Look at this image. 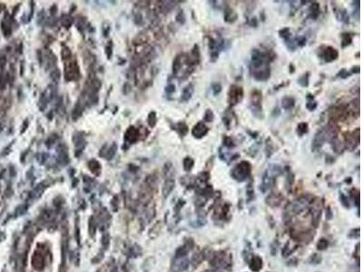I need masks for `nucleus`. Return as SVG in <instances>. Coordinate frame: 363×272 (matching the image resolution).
<instances>
[{
  "instance_id": "obj_1",
  "label": "nucleus",
  "mask_w": 363,
  "mask_h": 272,
  "mask_svg": "<svg viewBox=\"0 0 363 272\" xmlns=\"http://www.w3.org/2000/svg\"><path fill=\"white\" fill-rule=\"evenodd\" d=\"M269 56L262 53L258 49L253 50L252 62H251V73L255 80L257 81H266L270 77V65H269Z\"/></svg>"
},
{
  "instance_id": "obj_2",
  "label": "nucleus",
  "mask_w": 363,
  "mask_h": 272,
  "mask_svg": "<svg viewBox=\"0 0 363 272\" xmlns=\"http://www.w3.org/2000/svg\"><path fill=\"white\" fill-rule=\"evenodd\" d=\"M252 167L249 162L243 161L242 163H238L232 170H231V176L234 180L242 182L246 181L250 176Z\"/></svg>"
},
{
  "instance_id": "obj_3",
  "label": "nucleus",
  "mask_w": 363,
  "mask_h": 272,
  "mask_svg": "<svg viewBox=\"0 0 363 272\" xmlns=\"http://www.w3.org/2000/svg\"><path fill=\"white\" fill-rule=\"evenodd\" d=\"M262 94L259 90H253L251 95L250 108L256 117H261V115L262 114Z\"/></svg>"
},
{
  "instance_id": "obj_4",
  "label": "nucleus",
  "mask_w": 363,
  "mask_h": 272,
  "mask_svg": "<svg viewBox=\"0 0 363 272\" xmlns=\"http://www.w3.org/2000/svg\"><path fill=\"white\" fill-rule=\"evenodd\" d=\"M80 72L76 61H69L65 64V81H74L79 78Z\"/></svg>"
},
{
  "instance_id": "obj_5",
  "label": "nucleus",
  "mask_w": 363,
  "mask_h": 272,
  "mask_svg": "<svg viewBox=\"0 0 363 272\" xmlns=\"http://www.w3.org/2000/svg\"><path fill=\"white\" fill-rule=\"evenodd\" d=\"M308 205H309V201L306 198H301L299 200L297 199L296 201L291 202L290 206H288V208L286 210V212H287L286 214L289 216L294 215V214H299L302 211H304Z\"/></svg>"
},
{
  "instance_id": "obj_6",
  "label": "nucleus",
  "mask_w": 363,
  "mask_h": 272,
  "mask_svg": "<svg viewBox=\"0 0 363 272\" xmlns=\"http://www.w3.org/2000/svg\"><path fill=\"white\" fill-rule=\"evenodd\" d=\"M243 97V90L242 87L237 86V85H232L231 86L228 94V103L230 105H235L239 104L242 101Z\"/></svg>"
},
{
  "instance_id": "obj_7",
  "label": "nucleus",
  "mask_w": 363,
  "mask_h": 272,
  "mask_svg": "<svg viewBox=\"0 0 363 272\" xmlns=\"http://www.w3.org/2000/svg\"><path fill=\"white\" fill-rule=\"evenodd\" d=\"M57 152V162L61 165L65 166L69 163V156H68V150L67 146L65 143H61L56 148Z\"/></svg>"
},
{
  "instance_id": "obj_8",
  "label": "nucleus",
  "mask_w": 363,
  "mask_h": 272,
  "mask_svg": "<svg viewBox=\"0 0 363 272\" xmlns=\"http://www.w3.org/2000/svg\"><path fill=\"white\" fill-rule=\"evenodd\" d=\"M320 57L324 60L326 63H331L332 61L336 60L339 56L338 51L332 47H326L320 52Z\"/></svg>"
},
{
  "instance_id": "obj_9",
  "label": "nucleus",
  "mask_w": 363,
  "mask_h": 272,
  "mask_svg": "<svg viewBox=\"0 0 363 272\" xmlns=\"http://www.w3.org/2000/svg\"><path fill=\"white\" fill-rule=\"evenodd\" d=\"M209 132V128L202 122L195 124L192 130V134L196 139H202L204 136H205L207 132Z\"/></svg>"
},
{
  "instance_id": "obj_10",
  "label": "nucleus",
  "mask_w": 363,
  "mask_h": 272,
  "mask_svg": "<svg viewBox=\"0 0 363 272\" xmlns=\"http://www.w3.org/2000/svg\"><path fill=\"white\" fill-rule=\"evenodd\" d=\"M139 137H140V132H139L138 129H136L134 126H130L125 132L124 141L133 143V142H136L138 141Z\"/></svg>"
},
{
  "instance_id": "obj_11",
  "label": "nucleus",
  "mask_w": 363,
  "mask_h": 272,
  "mask_svg": "<svg viewBox=\"0 0 363 272\" xmlns=\"http://www.w3.org/2000/svg\"><path fill=\"white\" fill-rule=\"evenodd\" d=\"M32 265L34 267V269L36 270H42L45 267V258L43 256V254L36 250L35 252V254L33 255V259H32Z\"/></svg>"
},
{
  "instance_id": "obj_12",
  "label": "nucleus",
  "mask_w": 363,
  "mask_h": 272,
  "mask_svg": "<svg viewBox=\"0 0 363 272\" xmlns=\"http://www.w3.org/2000/svg\"><path fill=\"white\" fill-rule=\"evenodd\" d=\"M359 142H360V130L357 132V134L355 131L352 134H349L346 138L347 147L350 148V150L355 149V147L359 144Z\"/></svg>"
},
{
  "instance_id": "obj_13",
  "label": "nucleus",
  "mask_w": 363,
  "mask_h": 272,
  "mask_svg": "<svg viewBox=\"0 0 363 272\" xmlns=\"http://www.w3.org/2000/svg\"><path fill=\"white\" fill-rule=\"evenodd\" d=\"M175 187V181L173 178H167L164 181L163 187V195L164 198H167Z\"/></svg>"
},
{
  "instance_id": "obj_14",
  "label": "nucleus",
  "mask_w": 363,
  "mask_h": 272,
  "mask_svg": "<svg viewBox=\"0 0 363 272\" xmlns=\"http://www.w3.org/2000/svg\"><path fill=\"white\" fill-rule=\"evenodd\" d=\"M84 105H85V103H83V102H82V99L79 98L78 102L76 103V105H75V106H74V110H73L72 112V118L74 121H76L77 119L82 115L83 111H84V108H85Z\"/></svg>"
},
{
  "instance_id": "obj_15",
  "label": "nucleus",
  "mask_w": 363,
  "mask_h": 272,
  "mask_svg": "<svg viewBox=\"0 0 363 272\" xmlns=\"http://www.w3.org/2000/svg\"><path fill=\"white\" fill-rule=\"evenodd\" d=\"M189 266V260L185 257L177 259V262L173 265V270L176 272H182L185 270Z\"/></svg>"
},
{
  "instance_id": "obj_16",
  "label": "nucleus",
  "mask_w": 363,
  "mask_h": 272,
  "mask_svg": "<svg viewBox=\"0 0 363 272\" xmlns=\"http://www.w3.org/2000/svg\"><path fill=\"white\" fill-rule=\"evenodd\" d=\"M237 20V14L231 7H227L224 10V21L227 23H233Z\"/></svg>"
},
{
  "instance_id": "obj_17",
  "label": "nucleus",
  "mask_w": 363,
  "mask_h": 272,
  "mask_svg": "<svg viewBox=\"0 0 363 272\" xmlns=\"http://www.w3.org/2000/svg\"><path fill=\"white\" fill-rule=\"evenodd\" d=\"M250 268L253 271L258 272L262 268V260L260 257L254 256L250 262Z\"/></svg>"
},
{
  "instance_id": "obj_18",
  "label": "nucleus",
  "mask_w": 363,
  "mask_h": 272,
  "mask_svg": "<svg viewBox=\"0 0 363 272\" xmlns=\"http://www.w3.org/2000/svg\"><path fill=\"white\" fill-rule=\"evenodd\" d=\"M267 204H269L270 206L271 207H276L279 206L281 202V198L279 194H275V193H271L270 194L268 197H267L266 200Z\"/></svg>"
},
{
  "instance_id": "obj_19",
  "label": "nucleus",
  "mask_w": 363,
  "mask_h": 272,
  "mask_svg": "<svg viewBox=\"0 0 363 272\" xmlns=\"http://www.w3.org/2000/svg\"><path fill=\"white\" fill-rule=\"evenodd\" d=\"M193 94H194V86H193V84L187 85V86L183 89V91H182V93L181 95L182 101V102H187V101H189V100L192 98Z\"/></svg>"
},
{
  "instance_id": "obj_20",
  "label": "nucleus",
  "mask_w": 363,
  "mask_h": 272,
  "mask_svg": "<svg viewBox=\"0 0 363 272\" xmlns=\"http://www.w3.org/2000/svg\"><path fill=\"white\" fill-rule=\"evenodd\" d=\"M182 62H183V55L177 56L173 60V73L174 75H176L180 71L182 65Z\"/></svg>"
},
{
  "instance_id": "obj_21",
  "label": "nucleus",
  "mask_w": 363,
  "mask_h": 272,
  "mask_svg": "<svg viewBox=\"0 0 363 272\" xmlns=\"http://www.w3.org/2000/svg\"><path fill=\"white\" fill-rule=\"evenodd\" d=\"M335 12H336V17H337V19L339 21L344 23V24H349L350 23V16H349L348 13H347V11L345 9L339 8L338 11H335Z\"/></svg>"
},
{
  "instance_id": "obj_22",
  "label": "nucleus",
  "mask_w": 363,
  "mask_h": 272,
  "mask_svg": "<svg viewBox=\"0 0 363 272\" xmlns=\"http://www.w3.org/2000/svg\"><path fill=\"white\" fill-rule=\"evenodd\" d=\"M295 105V100L294 98L290 96H285L281 100V107L284 110H290Z\"/></svg>"
},
{
  "instance_id": "obj_23",
  "label": "nucleus",
  "mask_w": 363,
  "mask_h": 272,
  "mask_svg": "<svg viewBox=\"0 0 363 272\" xmlns=\"http://www.w3.org/2000/svg\"><path fill=\"white\" fill-rule=\"evenodd\" d=\"M88 168L95 175H99L100 174L101 165H100V163L97 162L96 160H91L88 163Z\"/></svg>"
},
{
  "instance_id": "obj_24",
  "label": "nucleus",
  "mask_w": 363,
  "mask_h": 272,
  "mask_svg": "<svg viewBox=\"0 0 363 272\" xmlns=\"http://www.w3.org/2000/svg\"><path fill=\"white\" fill-rule=\"evenodd\" d=\"M310 16L311 17V19H317V17L319 16L320 15V6L318 3H312L311 6L310 7Z\"/></svg>"
},
{
  "instance_id": "obj_25",
  "label": "nucleus",
  "mask_w": 363,
  "mask_h": 272,
  "mask_svg": "<svg viewBox=\"0 0 363 272\" xmlns=\"http://www.w3.org/2000/svg\"><path fill=\"white\" fill-rule=\"evenodd\" d=\"M147 42V36L145 35V33L141 32L140 34H138L137 36L133 38V45L135 46H141V45H144Z\"/></svg>"
},
{
  "instance_id": "obj_26",
  "label": "nucleus",
  "mask_w": 363,
  "mask_h": 272,
  "mask_svg": "<svg viewBox=\"0 0 363 272\" xmlns=\"http://www.w3.org/2000/svg\"><path fill=\"white\" fill-rule=\"evenodd\" d=\"M117 149H118L117 144H116L115 142H114V143L111 145V147H109L108 150H107V153H106V155H105L106 160H108V161L112 160V159L114 157V155L116 154Z\"/></svg>"
},
{
  "instance_id": "obj_27",
  "label": "nucleus",
  "mask_w": 363,
  "mask_h": 272,
  "mask_svg": "<svg viewBox=\"0 0 363 272\" xmlns=\"http://www.w3.org/2000/svg\"><path fill=\"white\" fill-rule=\"evenodd\" d=\"M61 22L63 26H65V28H69L74 23V18L69 15H63L61 18Z\"/></svg>"
},
{
  "instance_id": "obj_28",
  "label": "nucleus",
  "mask_w": 363,
  "mask_h": 272,
  "mask_svg": "<svg viewBox=\"0 0 363 272\" xmlns=\"http://www.w3.org/2000/svg\"><path fill=\"white\" fill-rule=\"evenodd\" d=\"M194 166V159L191 157H185L183 160V169L185 172H190Z\"/></svg>"
},
{
  "instance_id": "obj_29",
  "label": "nucleus",
  "mask_w": 363,
  "mask_h": 272,
  "mask_svg": "<svg viewBox=\"0 0 363 272\" xmlns=\"http://www.w3.org/2000/svg\"><path fill=\"white\" fill-rule=\"evenodd\" d=\"M147 123L150 125V127L155 126V124L157 123V115H156L155 112H154V111L150 112V114H148V117H147Z\"/></svg>"
},
{
  "instance_id": "obj_30",
  "label": "nucleus",
  "mask_w": 363,
  "mask_h": 272,
  "mask_svg": "<svg viewBox=\"0 0 363 272\" xmlns=\"http://www.w3.org/2000/svg\"><path fill=\"white\" fill-rule=\"evenodd\" d=\"M341 37H342V40H341V47H346L351 45V42H352V37L350 34L344 33L341 35Z\"/></svg>"
},
{
  "instance_id": "obj_31",
  "label": "nucleus",
  "mask_w": 363,
  "mask_h": 272,
  "mask_svg": "<svg viewBox=\"0 0 363 272\" xmlns=\"http://www.w3.org/2000/svg\"><path fill=\"white\" fill-rule=\"evenodd\" d=\"M176 131L178 132V133L180 135L184 136L188 132V127H187V125L184 123H179L176 124Z\"/></svg>"
},
{
  "instance_id": "obj_32",
  "label": "nucleus",
  "mask_w": 363,
  "mask_h": 272,
  "mask_svg": "<svg viewBox=\"0 0 363 272\" xmlns=\"http://www.w3.org/2000/svg\"><path fill=\"white\" fill-rule=\"evenodd\" d=\"M61 56H62V59L64 61H67L71 58L72 56V52L69 48L67 47H64L62 48V51H61Z\"/></svg>"
},
{
  "instance_id": "obj_33",
  "label": "nucleus",
  "mask_w": 363,
  "mask_h": 272,
  "mask_svg": "<svg viewBox=\"0 0 363 272\" xmlns=\"http://www.w3.org/2000/svg\"><path fill=\"white\" fill-rule=\"evenodd\" d=\"M308 123H299L298 127H297V133L300 135V136H302L305 133L308 132Z\"/></svg>"
},
{
  "instance_id": "obj_34",
  "label": "nucleus",
  "mask_w": 363,
  "mask_h": 272,
  "mask_svg": "<svg viewBox=\"0 0 363 272\" xmlns=\"http://www.w3.org/2000/svg\"><path fill=\"white\" fill-rule=\"evenodd\" d=\"M279 35H280V36L282 39H284L286 42H288V41L290 40V29H289V28H287V27H285V28H283V29L280 30V32H279Z\"/></svg>"
},
{
  "instance_id": "obj_35",
  "label": "nucleus",
  "mask_w": 363,
  "mask_h": 272,
  "mask_svg": "<svg viewBox=\"0 0 363 272\" xmlns=\"http://www.w3.org/2000/svg\"><path fill=\"white\" fill-rule=\"evenodd\" d=\"M48 99L47 98V96L45 95V94L43 93L41 96H40V100H39V107H40V110L41 111H45V109L47 108V105L48 104Z\"/></svg>"
},
{
  "instance_id": "obj_36",
  "label": "nucleus",
  "mask_w": 363,
  "mask_h": 272,
  "mask_svg": "<svg viewBox=\"0 0 363 272\" xmlns=\"http://www.w3.org/2000/svg\"><path fill=\"white\" fill-rule=\"evenodd\" d=\"M57 138H58V136H57L56 133H52L48 138H47V142H46V146H47V148H51V147L55 144V142H56Z\"/></svg>"
},
{
  "instance_id": "obj_37",
  "label": "nucleus",
  "mask_w": 363,
  "mask_h": 272,
  "mask_svg": "<svg viewBox=\"0 0 363 272\" xmlns=\"http://www.w3.org/2000/svg\"><path fill=\"white\" fill-rule=\"evenodd\" d=\"M50 76H51V79L55 82V83H56V82H58L59 80H60L61 78V72L60 70L58 69V68H55L53 71H52V73H51V74H50Z\"/></svg>"
},
{
  "instance_id": "obj_38",
  "label": "nucleus",
  "mask_w": 363,
  "mask_h": 272,
  "mask_svg": "<svg viewBox=\"0 0 363 272\" xmlns=\"http://www.w3.org/2000/svg\"><path fill=\"white\" fill-rule=\"evenodd\" d=\"M223 145L226 147V148H233L235 146V143L233 142V140L228 137V136H224L223 137Z\"/></svg>"
},
{
  "instance_id": "obj_39",
  "label": "nucleus",
  "mask_w": 363,
  "mask_h": 272,
  "mask_svg": "<svg viewBox=\"0 0 363 272\" xmlns=\"http://www.w3.org/2000/svg\"><path fill=\"white\" fill-rule=\"evenodd\" d=\"M309 74H303L302 76H301V78L298 80V83L300 85H302L303 87H307L308 86V83H309Z\"/></svg>"
},
{
  "instance_id": "obj_40",
  "label": "nucleus",
  "mask_w": 363,
  "mask_h": 272,
  "mask_svg": "<svg viewBox=\"0 0 363 272\" xmlns=\"http://www.w3.org/2000/svg\"><path fill=\"white\" fill-rule=\"evenodd\" d=\"M213 118H214L213 112L211 109H207L205 111V114H204V121L210 123V122H213Z\"/></svg>"
},
{
  "instance_id": "obj_41",
  "label": "nucleus",
  "mask_w": 363,
  "mask_h": 272,
  "mask_svg": "<svg viewBox=\"0 0 363 272\" xmlns=\"http://www.w3.org/2000/svg\"><path fill=\"white\" fill-rule=\"evenodd\" d=\"M113 47H114V45H113V42L112 41H109L105 47V54H106V56L108 59H111L112 57V55H113Z\"/></svg>"
},
{
  "instance_id": "obj_42",
  "label": "nucleus",
  "mask_w": 363,
  "mask_h": 272,
  "mask_svg": "<svg viewBox=\"0 0 363 272\" xmlns=\"http://www.w3.org/2000/svg\"><path fill=\"white\" fill-rule=\"evenodd\" d=\"M187 252H188V249L185 247H182V248H178L177 251H176V259L185 257L187 255Z\"/></svg>"
},
{
  "instance_id": "obj_43",
  "label": "nucleus",
  "mask_w": 363,
  "mask_h": 272,
  "mask_svg": "<svg viewBox=\"0 0 363 272\" xmlns=\"http://www.w3.org/2000/svg\"><path fill=\"white\" fill-rule=\"evenodd\" d=\"M38 155H39V156H36V159H37V161H38V163H39L40 164H44V163L48 159L49 157V154H46V153L39 154Z\"/></svg>"
},
{
  "instance_id": "obj_44",
  "label": "nucleus",
  "mask_w": 363,
  "mask_h": 272,
  "mask_svg": "<svg viewBox=\"0 0 363 272\" xmlns=\"http://www.w3.org/2000/svg\"><path fill=\"white\" fill-rule=\"evenodd\" d=\"M212 89H213V95L216 96V95H219V94L221 93V91H222V85L218 83H213L212 84Z\"/></svg>"
},
{
  "instance_id": "obj_45",
  "label": "nucleus",
  "mask_w": 363,
  "mask_h": 272,
  "mask_svg": "<svg viewBox=\"0 0 363 272\" xmlns=\"http://www.w3.org/2000/svg\"><path fill=\"white\" fill-rule=\"evenodd\" d=\"M328 241H327L325 239H321L320 240H319L318 242V245H317V248H319L320 250H324L325 248L328 247Z\"/></svg>"
},
{
  "instance_id": "obj_46",
  "label": "nucleus",
  "mask_w": 363,
  "mask_h": 272,
  "mask_svg": "<svg viewBox=\"0 0 363 272\" xmlns=\"http://www.w3.org/2000/svg\"><path fill=\"white\" fill-rule=\"evenodd\" d=\"M176 21L179 23V24L183 25L185 22V16H184V13L182 12V10H180L179 13L177 14L176 16Z\"/></svg>"
},
{
  "instance_id": "obj_47",
  "label": "nucleus",
  "mask_w": 363,
  "mask_h": 272,
  "mask_svg": "<svg viewBox=\"0 0 363 272\" xmlns=\"http://www.w3.org/2000/svg\"><path fill=\"white\" fill-rule=\"evenodd\" d=\"M122 90H123V95H128V94H130L131 91H132V86H131V84L129 83H123V85Z\"/></svg>"
},
{
  "instance_id": "obj_48",
  "label": "nucleus",
  "mask_w": 363,
  "mask_h": 272,
  "mask_svg": "<svg viewBox=\"0 0 363 272\" xmlns=\"http://www.w3.org/2000/svg\"><path fill=\"white\" fill-rule=\"evenodd\" d=\"M306 107H307V109L309 110V111H314L315 109H316V107H317V103L316 102H314V100H308V102H307V105H306Z\"/></svg>"
},
{
  "instance_id": "obj_49",
  "label": "nucleus",
  "mask_w": 363,
  "mask_h": 272,
  "mask_svg": "<svg viewBox=\"0 0 363 272\" xmlns=\"http://www.w3.org/2000/svg\"><path fill=\"white\" fill-rule=\"evenodd\" d=\"M133 21H134V23L137 25H142V23L144 22V19H143V16H142V14H140V13H137V14H135V16H134V18H133Z\"/></svg>"
},
{
  "instance_id": "obj_50",
  "label": "nucleus",
  "mask_w": 363,
  "mask_h": 272,
  "mask_svg": "<svg viewBox=\"0 0 363 272\" xmlns=\"http://www.w3.org/2000/svg\"><path fill=\"white\" fill-rule=\"evenodd\" d=\"M203 257H204V255H202L201 253L194 254V258H193V264L197 266V264H199L203 260Z\"/></svg>"
},
{
  "instance_id": "obj_51",
  "label": "nucleus",
  "mask_w": 363,
  "mask_h": 272,
  "mask_svg": "<svg viewBox=\"0 0 363 272\" xmlns=\"http://www.w3.org/2000/svg\"><path fill=\"white\" fill-rule=\"evenodd\" d=\"M295 42H296L297 46H299V47H303V46L306 45V38H305L304 36H299V37L295 40Z\"/></svg>"
},
{
  "instance_id": "obj_52",
  "label": "nucleus",
  "mask_w": 363,
  "mask_h": 272,
  "mask_svg": "<svg viewBox=\"0 0 363 272\" xmlns=\"http://www.w3.org/2000/svg\"><path fill=\"white\" fill-rule=\"evenodd\" d=\"M107 150H108V145H107V144H104V145L102 146V148L100 149V151H99V155H100L101 157H105L106 153H107Z\"/></svg>"
},
{
  "instance_id": "obj_53",
  "label": "nucleus",
  "mask_w": 363,
  "mask_h": 272,
  "mask_svg": "<svg viewBox=\"0 0 363 272\" xmlns=\"http://www.w3.org/2000/svg\"><path fill=\"white\" fill-rule=\"evenodd\" d=\"M340 201L346 208H350V203L348 201V198L344 194H340Z\"/></svg>"
},
{
  "instance_id": "obj_54",
  "label": "nucleus",
  "mask_w": 363,
  "mask_h": 272,
  "mask_svg": "<svg viewBox=\"0 0 363 272\" xmlns=\"http://www.w3.org/2000/svg\"><path fill=\"white\" fill-rule=\"evenodd\" d=\"M350 75H351V74L347 71L346 69H342V70H340V71L339 72V74H337V76L341 77V78H347V77H348V76H350Z\"/></svg>"
},
{
  "instance_id": "obj_55",
  "label": "nucleus",
  "mask_w": 363,
  "mask_h": 272,
  "mask_svg": "<svg viewBox=\"0 0 363 272\" xmlns=\"http://www.w3.org/2000/svg\"><path fill=\"white\" fill-rule=\"evenodd\" d=\"M165 92H166L167 94H173V93H174V92H175V86H174V84L169 83V84L165 87Z\"/></svg>"
},
{
  "instance_id": "obj_56",
  "label": "nucleus",
  "mask_w": 363,
  "mask_h": 272,
  "mask_svg": "<svg viewBox=\"0 0 363 272\" xmlns=\"http://www.w3.org/2000/svg\"><path fill=\"white\" fill-rule=\"evenodd\" d=\"M49 12H50V15H51V16H55V15L56 14V12H57V6H56V4H54V5L50 7Z\"/></svg>"
},
{
  "instance_id": "obj_57",
  "label": "nucleus",
  "mask_w": 363,
  "mask_h": 272,
  "mask_svg": "<svg viewBox=\"0 0 363 272\" xmlns=\"http://www.w3.org/2000/svg\"><path fill=\"white\" fill-rule=\"evenodd\" d=\"M129 170H130V172H136L137 170H139V167L131 163V164H129Z\"/></svg>"
},
{
  "instance_id": "obj_58",
  "label": "nucleus",
  "mask_w": 363,
  "mask_h": 272,
  "mask_svg": "<svg viewBox=\"0 0 363 272\" xmlns=\"http://www.w3.org/2000/svg\"><path fill=\"white\" fill-rule=\"evenodd\" d=\"M44 19H45V11L42 10V12H40L38 14V23L40 22V20H41V23H42L44 21Z\"/></svg>"
},
{
  "instance_id": "obj_59",
  "label": "nucleus",
  "mask_w": 363,
  "mask_h": 272,
  "mask_svg": "<svg viewBox=\"0 0 363 272\" xmlns=\"http://www.w3.org/2000/svg\"><path fill=\"white\" fill-rule=\"evenodd\" d=\"M28 120L26 119V120H25L24 123H23V128H22V130H21V133H24L26 131V129H27V126H28Z\"/></svg>"
},
{
  "instance_id": "obj_60",
  "label": "nucleus",
  "mask_w": 363,
  "mask_h": 272,
  "mask_svg": "<svg viewBox=\"0 0 363 272\" xmlns=\"http://www.w3.org/2000/svg\"><path fill=\"white\" fill-rule=\"evenodd\" d=\"M6 65V57L5 56H1L0 57V67H4V65Z\"/></svg>"
},
{
  "instance_id": "obj_61",
  "label": "nucleus",
  "mask_w": 363,
  "mask_h": 272,
  "mask_svg": "<svg viewBox=\"0 0 363 272\" xmlns=\"http://www.w3.org/2000/svg\"><path fill=\"white\" fill-rule=\"evenodd\" d=\"M250 25H251L252 26H256V25H257V20H256V18H255V17L252 19V22L250 23Z\"/></svg>"
},
{
  "instance_id": "obj_62",
  "label": "nucleus",
  "mask_w": 363,
  "mask_h": 272,
  "mask_svg": "<svg viewBox=\"0 0 363 272\" xmlns=\"http://www.w3.org/2000/svg\"><path fill=\"white\" fill-rule=\"evenodd\" d=\"M205 272H221L220 270H207V271Z\"/></svg>"
}]
</instances>
